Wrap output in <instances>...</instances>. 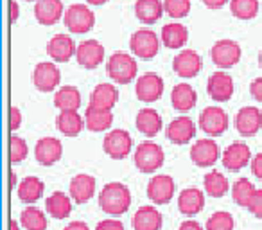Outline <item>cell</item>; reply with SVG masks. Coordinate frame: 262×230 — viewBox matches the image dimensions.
<instances>
[{
    "label": "cell",
    "mask_w": 262,
    "mask_h": 230,
    "mask_svg": "<svg viewBox=\"0 0 262 230\" xmlns=\"http://www.w3.org/2000/svg\"><path fill=\"white\" fill-rule=\"evenodd\" d=\"M131 205V193L124 183L110 182L99 194V207L110 216H122Z\"/></svg>",
    "instance_id": "6da1fadb"
},
{
    "label": "cell",
    "mask_w": 262,
    "mask_h": 230,
    "mask_svg": "<svg viewBox=\"0 0 262 230\" xmlns=\"http://www.w3.org/2000/svg\"><path fill=\"white\" fill-rule=\"evenodd\" d=\"M106 72L110 79L115 81L117 85H127L137 77L139 65H137V59L127 52H113L106 63Z\"/></svg>",
    "instance_id": "7a4b0ae2"
},
{
    "label": "cell",
    "mask_w": 262,
    "mask_h": 230,
    "mask_svg": "<svg viewBox=\"0 0 262 230\" xmlns=\"http://www.w3.org/2000/svg\"><path fill=\"white\" fill-rule=\"evenodd\" d=\"M133 160H135V165L140 173H155L164 165V148L153 140H146V142L139 144Z\"/></svg>",
    "instance_id": "3957f363"
},
{
    "label": "cell",
    "mask_w": 262,
    "mask_h": 230,
    "mask_svg": "<svg viewBox=\"0 0 262 230\" xmlns=\"http://www.w3.org/2000/svg\"><path fill=\"white\" fill-rule=\"evenodd\" d=\"M160 44L162 40H158V34L151 29H139L129 38L131 52L140 59H153L160 51Z\"/></svg>",
    "instance_id": "277c9868"
},
{
    "label": "cell",
    "mask_w": 262,
    "mask_h": 230,
    "mask_svg": "<svg viewBox=\"0 0 262 230\" xmlns=\"http://www.w3.org/2000/svg\"><path fill=\"white\" fill-rule=\"evenodd\" d=\"M63 22H65L69 31L76 34H84L94 29L95 15L92 13L90 8H86V4H72L70 8L65 9Z\"/></svg>",
    "instance_id": "5b68a950"
},
{
    "label": "cell",
    "mask_w": 262,
    "mask_h": 230,
    "mask_svg": "<svg viewBox=\"0 0 262 230\" xmlns=\"http://www.w3.org/2000/svg\"><path fill=\"white\" fill-rule=\"evenodd\" d=\"M241 45L233 40H219L212 45L210 49V58L212 63L219 69H232L241 61Z\"/></svg>",
    "instance_id": "8992f818"
},
{
    "label": "cell",
    "mask_w": 262,
    "mask_h": 230,
    "mask_svg": "<svg viewBox=\"0 0 262 230\" xmlns=\"http://www.w3.org/2000/svg\"><path fill=\"white\" fill-rule=\"evenodd\" d=\"M131 148H133V140L131 135L126 130H112L106 133L104 140H102V150L113 160H122L129 155Z\"/></svg>",
    "instance_id": "52a82bcc"
},
{
    "label": "cell",
    "mask_w": 262,
    "mask_h": 230,
    "mask_svg": "<svg viewBox=\"0 0 262 230\" xmlns=\"http://www.w3.org/2000/svg\"><path fill=\"white\" fill-rule=\"evenodd\" d=\"M200 126L207 135L219 137L228 130V115L219 106H207L200 115Z\"/></svg>",
    "instance_id": "ba28073f"
},
{
    "label": "cell",
    "mask_w": 262,
    "mask_h": 230,
    "mask_svg": "<svg viewBox=\"0 0 262 230\" xmlns=\"http://www.w3.org/2000/svg\"><path fill=\"white\" fill-rule=\"evenodd\" d=\"M61 81V74L54 61H41L33 70V83L40 92H54Z\"/></svg>",
    "instance_id": "9c48e42d"
},
{
    "label": "cell",
    "mask_w": 262,
    "mask_h": 230,
    "mask_svg": "<svg viewBox=\"0 0 262 230\" xmlns=\"http://www.w3.org/2000/svg\"><path fill=\"white\" fill-rule=\"evenodd\" d=\"M174 191H176L174 180L169 175H157L147 183V196L157 205L169 203L172 200V196H174Z\"/></svg>",
    "instance_id": "30bf717a"
},
{
    "label": "cell",
    "mask_w": 262,
    "mask_h": 230,
    "mask_svg": "<svg viewBox=\"0 0 262 230\" xmlns=\"http://www.w3.org/2000/svg\"><path fill=\"white\" fill-rule=\"evenodd\" d=\"M135 94L139 101L155 102L164 95V79L158 74H144L137 79Z\"/></svg>",
    "instance_id": "8fae6325"
},
{
    "label": "cell",
    "mask_w": 262,
    "mask_h": 230,
    "mask_svg": "<svg viewBox=\"0 0 262 230\" xmlns=\"http://www.w3.org/2000/svg\"><path fill=\"white\" fill-rule=\"evenodd\" d=\"M201 67H203L201 56L196 51H192V49H185V51H182L172 59V69L183 79L196 77L201 72Z\"/></svg>",
    "instance_id": "7c38bea8"
},
{
    "label": "cell",
    "mask_w": 262,
    "mask_h": 230,
    "mask_svg": "<svg viewBox=\"0 0 262 230\" xmlns=\"http://www.w3.org/2000/svg\"><path fill=\"white\" fill-rule=\"evenodd\" d=\"M262 128V112L257 106H244L235 115V130L243 137H253Z\"/></svg>",
    "instance_id": "4fadbf2b"
},
{
    "label": "cell",
    "mask_w": 262,
    "mask_h": 230,
    "mask_svg": "<svg viewBox=\"0 0 262 230\" xmlns=\"http://www.w3.org/2000/svg\"><path fill=\"white\" fill-rule=\"evenodd\" d=\"M76 59L84 69H97L104 59V47L97 40H86L77 45Z\"/></svg>",
    "instance_id": "5bb4252c"
},
{
    "label": "cell",
    "mask_w": 262,
    "mask_h": 230,
    "mask_svg": "<svg viewBox=\"0 0 262 230\" xmlns=\"http://www.w3.org/2000/svg\"><path fill=\"white\" fill-rule=\"evenodd\" d=\"M219 158V146L212 139H201L190 148V160L198 168H210Z\"/></svg>",
    "instance_id": "9a60e30c"
},
{
    "label": "cell",
    "mask_w": 262,
    "mask_h": 230,
    "mask_svg": "<svg viewBox=\"0 0 262 230\" xmlns=\"http://www.w3.org/2000/svg\"><path fill=\"white\" fill-rule=\"evenodd\" d=\"M77 45L69 34H56L49 40L47 54L56 63H67L72 56H76Z\"/></svg>",
    "instance_id": "2e32d148"
},
{
    "label": "cell",
    "mask_w": 262,
    "mask_h": 230,
    "mask_svg": "<svg viewBox=\"0 0 262 230\" xmlns=\"http://www.w3.org/2000/svg\"><path fill=\"white\" fill-rule=\"evenodd\" d=\"M34 16L41 26H54L65 16V8L61 0H36Z\"/></svg>",
    "instance_id": "e0dca14e"
},
{
    "label": "cell",
    "mask_w": 262,
    "mask_h": 230,
    "mask_svg": "<svg viewBox=\"0 0 262 230\" xmlns=\"http://www.w3.org/2000/svg\"><path fill=\"white\" fill-rule=\"evenodd\" d=\"M207 90H208V95H210L214 101L225 102V101H230V99H232L235 87H233V79L230 74L214 72L210 77H208Z\"/></svg>",
    "instance_id": "ac0fdd59"
},
{
    "label": "cell",
    "mask_w": 262,
    "mask_h": 230,
    "mask_svg": "<svg viewBox=\"0 0 262 230\" xmlns=\"http://www.w3.org/2000/svg\"><path fill=\"white\" fill-rule=\"evenodd\" d=\"M251 160V151L244 142H233L223 151V165L228 171H241Z\"/></svg>",
    "instance_id": "d6986e66"
},
{
    "label": "cell",
    "mask_w": 262,
    "mask_h": 230,
    "mask_svg": "<svg viewBox=\"0 0 262 230\" xmlns=\"http://www.w3.org/2000/svg\"><path fill=\"white\" fill-rule=\"evenodd\" d=\"M63 155V144L54 137H43L36 142L34 157L38 164L41 165H54Z\"/></svg>",
    "instance_id": "ffe728a7"
},
{
    "label": "cell",
    "mask_w": 262,
    "mask_h": 230,
    "mask_svg": "<svg viewBox=\"0 0 262 230\" xmlns=\"http://www.w3.org/2000/svg\"><path fill=\"white\" fill-rule=\"evenodd\" d=\"M196 135V126H194V121L187 115H182V117H176L174 121H171V124L167 126V139L171 140L172 144H187L189 140L194 139Z\"/></svg>",
    "instance_id": "44dd1931"
},
{
    "label": "cell",
    "mask_w": 262,
    "mask_h": 230,
    "mask_svg": "<svg viewBox=\"0 0 262 230\" xmlns=\"http://www.w3.org/2000/svg\"><path fill=\"white\" fill-rule=\"evenodd\" d=\"M205 207V194L198 187H187L178 196V208L185 216H196Z\"/></svg>",
    "instance_id": "7402d4cb"
},
{
    "label": "cell",
    "mask_w": 262,
    "mask_h": 230,
    "mask_svg": "<svg viewBox=\"0 0 262 230\" xmlns=\"http://www.w3.org/2000/svg\"><path fill=\"white\" fill-rule=\"evenodd\" d=\"M162 225H164V218L153 205L140 207L133 216V230H160Z\"/></svg>",
    "instance_id": "603a6c76"
},
{
    "label": "cell",
    "mask_w": 262,
    "mask_h": 230,
    "mask_svg": "<svg viewBox=\"0 0 262 230\" xmlns=\"http://www.w3.org/2000/svg\"><path fill=\"white\" fill-rule=\"evenodd\" d=\"M84 119L81 117L77 110H61L56 119V126L65 137H77L84 128Z\"/></svg>",
    "instance_id": "cb8c5ba5"
},
{
    "label": "cell",
    "mask_w": 262,
    "mask_h": 230,
    "mask_svg": "<svg viewBox=\"0 0 262 230\" xmlns=\"http://www.w3.org/2000/svg\"><path fill=\"white\" fill-rule=\"evenodd\" d=\"M84 122H86V130H90V132H106L113 124V113L112 110L95 108V106L88 104L86 113H84Z\"/></svg>",
    "instance_id": "d4e9b609"
},
{
    "label": "cell",
    "mask_w": 262,
    "mask_h": 230,
    "mask_svg": "<svg viewBox=\"0 0 262 230\" xmlns=\"http://www.w3.org/2000/svg\"><path fill=\"white\" fill-rule=\"evenodd\" d=\"M95 194V178L92 175H76L70 180V196L76 203H86Z\"/></svg>",
    "instance_id": "484cf974"
},
{
    "label": "cell",
    "mask_w": 262,
    "mask_h": 230,
    "mask_svg": "<svg viewBox=\"0 0 262 230\" xmlns=\"http://www.w3.org/2000/svg\"><path fill=\"white\" fill-rule=\"evenodd\" d=\"M165 13L162 0H137L135 2V15L146 26L157 24Z\"/></svg>",
    "instance_id": "4316f807"
},
{
    "label": "cell",
    "mask_w": 262,
    "mask_h": 230,
    "mask_svg": "<svg viewBox=\"0 0 262 230\" xmlns=\"http://www.w3.org/2000/svg\"><path fill=\"white\" fill-rule=\"evenodd\" d=\"M198 102V94L190 85L180 83L172 88L171 92V104L178 112H189L196 106Z\"/></svg>",
    "instance_id": "83f0119b"
},
{
    "label": "cell",
    "mask_w": 262,
    "mask_h": 230,
    "mask_svg": "<svg viewBox=\"0 0 262 230\" xmlns=\"http://www.w3.org/2000/svg\"><path fill=\"white\" fill-rule=\"evenodd\" d=\"M72 196L65 194L61 191H56L45 201V208H47V214L52 216L56 219H65L72 212Z\"/></svg>",
    "instance_id": "f1b7e54d"
},
{
    "label": "cell",
    "mask_w": 262,
    "mask_h": 230,
    "mask_svg": "<svg viewBox=\"0 0 262 230\" xmlns=\"http://www.w3.org/2000/svg\"><path fill=\"white\" fill-rule=\"evenodd\" d=\"M117 101H119V90L110 83L97 85L90 95V106H95V108L113 110Z\"/></svg>",
    "instance_id": "f546056e"
},
{
    "label": "cell",
    "mask_w": 262,
    "mask_h": 230,
    "mask_svg": "<svg viewBox=\"0 0 262 230\" xmlns=\"http://www.w3.org/2000/svg\"><path fill=\"white\" fill-rule=\"evenodd\" d=\"M160 40L165 47L180 49L187 44V40H189V31H187V27L183 26V24L171 22V24H167V26L162 27Z\"/></svg>",
    "instance_id": "4dcf8cb0"
},
{
    "label": "cell",
    "mask_w": 262,
    "mask_h": 230,
    "mask_svg": "<svg viewBox=\"0 0 262 230\" xmlns=\"http://www.w3.org/2000/svg\"><path fill=\"white\" fill-rule=\"evenodd\" d=\"M137 130L146 137H155L162 130V115L153 108H144L137 115Z\"/></svg>",
    "instance_id": "1f68e13d"
},
{
    "label": "cell",
    "mask_w": 262,
    "mask_h": 230,
    "mask_svg": "<svg viewBox=\"0 0 262 230\" xmlns=\"http://www.w3.org/2000/svg\"><path fill=\"white\" fill-rule=\"evenodd\" d=\"M43 191H45V183L38 176H27V178H24L20 182L16 194L26 203H34V201H38L43 196Z\"/></svg>",
    "instance_id": "d6a6232c"
},
{
    "label": "cell",
    "mask_w": 262,
    "mask_h": 230,
    "mask_svg": "<svg viewBox=\"0 0 262 230\" xmlns=\"http://www.w3.org/2000/svg\"><path fill=\"white\" fill-rule=\"evenodd\" d=\"M54 106L61 110H79L81 92L76 87H61L54 94Z\"/></svg>",
    "instance_id": "836d02e7"
},
{
    "label": "cell",
    "mask_w": 262,
    "mask_h": 230,
    "mask_svg": "<svg viewBox=\"0 0 262 230\" xmlns=\"http://www.w3.org/2000/svg\"><path fill=\"white\" fill-rule=\"evenodd\" d=\"M203 187L207 191V194H210L212 198H223L230 191V183L223 173L212 171L207 173L203 178Z\"/></svg>",
    "instance_id": "e575fe53"
},
{
    "label": "cell",
    "mask_w": 262,
    "mask_h": 230,
    "mask_svg": "<svg viewBox=\"0 0 262 230\" xmlns=\"http://www.w3.org/2000/svg\"><path fill=\"white\" fill-rule=\"evenodd\" d=\"M20 223L26 230H45L47 228V216L38 207H27L20 216Z\"/></svg>",
    "instance_id": "d590c367"
},
{
    "label": "cell",
    "mask_w": 262,
    "mask_h": 230,
    "mask_svg": "<svg viewBox=\"0 0 262 230\" xmlns=\"http://www.w3.org/2000/svg\"><path fill=\"white\" fill-rule=\"evenodd\" d=\"M230 11L239 20H251L258 13V0H230Z\"/></svg>",
    "instance_id": "8d00e7d4"
},
{
    "label": "cell",
    "mask_w": 262,
    "mask_h": 230,
    "mask_svg": "<svg viewBox=\"0 0 262 230\" xmlns=\"http://www.w3.org/2000/svg\"><path fill=\"white\" fill-rule=\"evenodd\" d=\"M255 191L257 189H255V185L250 182V180L239 178L232 185V198L237 205H241V207H248V203H250V200H251V196H253Z\"/></svg>",
    "instance_id": "74e56055"
},
{
    "label": "cell",
    "mask_w": 262,
    "mask_h": 230,
    "mask_svg": "<svg viewBox=\"0 0 262 230\" xmlns=\"http://www.w3.org/2000/svg\"><path fill=\"white\" fill-rule=\"evenodd\" d=\"M233 218L230 212H225V211H219V212H214L210 218L207 219V225L205 228L207 230H233Z\"/></svg>",
    "instance_id": "f35d334b"
},
{
    "label": "cell",
    "mask_w": 262,
    "mask_h": 230,
    "mask_svg": "<svg viewBox=\"0 0 262 230\" xmlns=\"http://www.w3.org/2000/svg\"><path fill=\"white\" fill-rule=\"evenodd\" d=\"M27 153H29V148H27L26 140L18 135H13L9 139V160H11V164H20L24 158H27Z\"/></svg>",
    "instance_id": "ab89813d"
},
{
    "label": "cell",
    "mask_w": 262,
    "mask_h": 230,
    "mask_svg": "<svg viewBox=\"0 0 262 230\" xmlns=\"http://www.w3.org/2000/svg\"><path fill=\"white\" fill-rule=\"evenodd\" d=\"M164 9L171 18H185L190 13V0H164Z\"/></svg>",
    "instance_id": "60d3db41"
},
{
    "label": "cell",
    "mask_w": 262,
    "mask_h": 230,
    "mask_svg": "<svg viewBox=\"0 0 262 230\" xmlns=\"http://www.w3.org/2000/svg\"><path fill=\"white\" fill-rule=\"evenodd\" d=\"M248 211L255 216V218L262 219V189H257L251 196L250 203H248Z\"/></svg>",
    "instance_id": "b9f144b4"
},
{
    "label": "cell",
    "mask_w": 262,
    "mask_h": 230,
    "mask_svg": "<svg viewBox=\"0 0 262 230\" xmlns=\"http://www.w3.org/2000/svg\"><path fill=\"white\" fill-rule=\"evenodd\" d=\"M20 126H22V112L16 106H11V110H9V130L15 133Z\"/></svg>",
    "instance_id": "7bdbcfd3"
},
{
    "label": "cell",
    "mask_w": 262,
    "mask_h": 230,
    "mask_svg": "<svg viewBox=\"0 0 262 230\" xmlns=\"http://www.w3.org/2000/svg\"><path fill=\"white\" fill-rule=\"evenodd\" d=\"M95 230H124V225L122 221H119V219H102V221L97 223V226H95Z\"/></svg>",
    "instance_id": "ee69618b"
},
{
    "label": "cell",
    "mask_w": 262,
    "mask_h": 230,
    "mask_svg": "<svg viewBox=\"0 0 262 230\" xmlns=\"http://www.w3.org/2000/svg\"><path fill=\"white\" fill-rule=\"evenodd\" d=\"M250 92H251V95H253L255 101H260L262 102V77H257V79L251 81Z\"/></svg>",
    "instance_id": "f6af8a7d"
},
{
    "label": "cell",
    "mask_w": 262,
    "mask_h": 230,
    "mask_svg": "<svg viewBox=\"0 0 262 230\" xmlns=\"http://www.w3.org/2000/svg\"><path fill=\"white\" fill-rule=\"evenodd\" d=\"M251 173L258 180H262V153H258L255 158H251Z\"/></svg>",
    "instance_id": "bcb514c9"
},
{
    "label": "cell",
    "mask_w": 262,
    "mask_h": 230,
    "mask_svg": "<svg viewBox=\"0 0 262 230\" xmlns=\"http://www.w3.org/2000/svg\"><path fill=\"white\" fill-rule=\"evenodd\" d=\"M9 13H11V15H9V22L15 24L20 16V6L16 0H11V2H9Z\"/></svg>",
    "instance_id": "7dc6e473"
},
{
    "label": "cell",
    "mask_w": 262,
    "mask_h": 230,
    "mask_svg": "<svg viewBox=\"0 0 262 230\" xmlns=\"http://www.w3.org/2000/svg\"><path fill=\"white\" fill-rule=\"evenodd\" d=\"M180 230H207V228H203V226L198 221H194V219H187V221H183L182 225H180Z\"/></svg>",
    "instance_id": "c3c4849f"
},
{
    "label": "cell",
    "mask_w": 262,
    "mask_h": 230,
    "mask_svg": "<svg viewBox=\"0 0 262 230\" xmlns=\"http://www.w3.org/2000/svg\"><path fill=\"white\" fill-rule=\"evenodd\" d=\"M230 0H203V4L207 6L208 9H221L228 4Z\"/></svg>",
    "instance_id": "681fc988"
},
{
    "label": "cell",
    "mask_w": 262,
    "mask_h": 230,
    "mask_svg": "<svg viewBox=\"0 0 262 230\" xmlns=\"http://www.w3.org/2000/svg\"><path fill=\"white\" fill-rule=\"evenodd\" d=\"M63 230H90V228H88V225L84 221H72V223H69Z\"/></svg>",
    "instance_id": "f907efd6"
},
{
    "label": "cell",
    "mask_w": 262,
    "mask_h": 230,
    "mask_svg": "<svg viewBox=\"0 0 262 230\" xmlns=\"http://www.w3.org/2000/svg\"><path fill=\"white\" fill-rule=\"evenodd\" d=\"M108 0H86V4H90V6H104Z\"/></svg>",
    "instance_id": "816d5d0a"
},
{
    "label": "cell",
    "mask_w": 262,
    "mask_h": 230,
    "mask_svg": "<svg viewBox=\"0 0 262 230\" xmlns=\"http://www.w3.org/2000/svg\"><path fill=\"white\" fill-rule=\"evenodd\" d=\"M9 228H11V230H20V226H18V223H16L15 219H11V221H9Z\"/></svg>",
    "instance_id": "f5cc1de1"
},
{
    "label": "cell",
    "mask_w": 262,
    "mask_h": 230,
    "mask_svg": "<svg viewBox=\"0 0 262 230\" xmlns=\"http://www.w3.org/2000/svg\"><path fill=\"white\" fill-rule=\"evenodd\" d=\"M9 185H11V189H15V185H16V175L15 173H11V182H9Z\"/></svg>",
    "instance_id": "db71d44e"
},
{
    "label": "cell",
    "mask_w": 262,
    "mask_h": 230,
    "mask_svg": "<svg viewBox=\"0 0 262 230\" xmlns=\"http://www.w3.org/2000/svg\"><path fill=\"white\" fill-rule=\"evenodd\" d=\"M258 63H260V67H262V52H260V56H258Z\"/></svg>",
    "instance_id": "11a10c76"
},
{
    "label": "cell",
    "mask_w": 262,
    "mask_h": 230,
    "mask_svg": "<svg viewBox=\"0 0 262 230\" xmlns=\"http://www.w3.org/2000/svg\"><path fill=\"white\" fill-rule=\"evenodd\" d=\"M26 2H36V0H26Z\"/></svg>",
    "instance_id": "9f6ffc18"
}]
</instances>
